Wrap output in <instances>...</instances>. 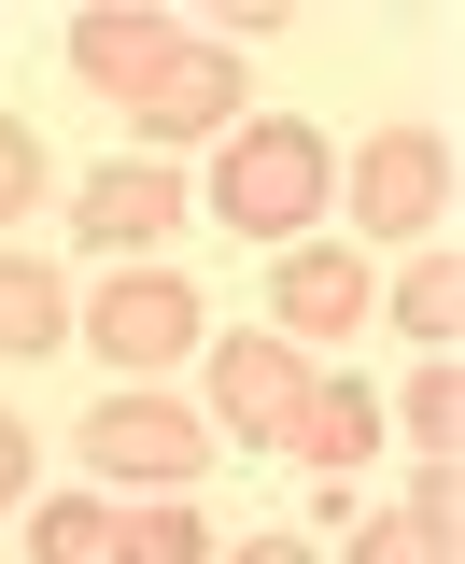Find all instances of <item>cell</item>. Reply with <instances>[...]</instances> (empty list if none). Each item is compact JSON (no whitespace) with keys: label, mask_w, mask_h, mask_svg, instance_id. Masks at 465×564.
Returning a JSON list of instances; mask_svg holds the SVG:
<instances>
[{"label":"cell","mask_w":465,"mask_h":564,"mask_svg":"<svg viewBox=\"0 0 465 564\" xmlns=\"http://www.w3.org/2000/svg\"><path fill=\"white\" fill-rule=\"evenodd\" d=\"M57 57H71V85H99V99L141 128V155H170V170L255 113L240 57H226L212 29H184V14H71Z\"/></svg>","instance_id":"6da1fadb"},{"label":"cell","mask_w":465,"mask_h":564,"mask_svg":"<svg viewBox=\"0 0 465 564\" xmlns=\"http://www.w3.org/2000/svg\"><path fill=\"white\" fill-rule=\"evenodd\" d=\"M325 184H338V155H325L311 113H240V128L212 141V226H240L268 254H296L325 226Z\"/></svg>","instance_id":"7a4b0ae2"},{"label":"cell","mask_w":465,"mask_h":564,"mask_svg":"<svg viewBox=\"0 0 465 564\" xmlns=\"http://www.w3.org/2000/svg\"><path fill=\"white\" fill-rule=\"evenodd\" d=\"M85 466H99V494H198L212 480V410L128 381V395L85 410Z\"/></svg>","instance_id":"3957f363"},{"label":"cell","mask_w":465,"mask_h":564,"mask_svg":"<svg viewBox=\"0 0 465 564\" xmlns=\"http://www.w3.org/2000/svg\"><path fill=\"white\" fill-rule=\"evenodd\" d=\"M71 339H99V367H128V381H155V367H184V352H212V296L184 269H99V296L71 311Z\"/></svg>","instance_id":"277c9868"},{"label":"cell","mask_w":465,"mask_h":564,"mask_svg":"<svg viewBox=\"0 0 465 564\" xmlns=\"http://www.w3.org/2000/svg\"><path fill=\"white\" fill-rule=\"evenodd\" d=\"M338 198H353V226H367V240H396V254L452 240V141H437V128L353 141V155H338Z\"/></svg>","instance_id":"5b68a950"},{"label":"cell","mask_w":465,"mask_h":564,"mask_svg":"<svg viewBox=\"0 0 465 564\" xmlns=\"http://www.w3.org/2000/svg\"><path fill=\"white\" fill-rule=\"evenodd\" d=\"M184 226H198V184L170 155H113V170L71 184V240L113 254V269H155V240H184Z\"/></svg>","instance_id":"8992f818"},{"label":"cell","mask_w":465,"mask_h":564,"mask_svg":"<svg viewBox=\"0 0 465 564\" xmlns=\"http://www.w3.org/2000/svg\"><path fill=\"white\" fill-rule=\"evenodd\" d=\"M381 311V269L353 254V240H296V254H268V339H296L325 367V339H353Z\"/></svg>","instance_id":"52a82bcc"},{"label":"cell","mask_w":465,"mask_h":564,"mask_svg":"<svg viewBox=\"0 0 465 564\" xmlns=\"http://www.w3.org/2000/svg\"><path fill=\"white\" fill-rule=\"evenodd\" d=\"M311 381H325V367L296 339H226V325H212V423H226L240 452H282V423H296Z\"/></svg>","instance_id":"ba28073f"},{"label":"cell","mask_w":465,"mask_h":564,"mask_svg":"<svg viewBox=\"0 0 465 564\" xmlns=\"http://www.w3.org/2000/svg\"><path fill=\"white\" fill-rule=\"evenodd\" d=\"M367 437H381V395H367V381H311L296 423H282V452H296L311 480H353V466H367Z\"/></svg>","instance_id":"9c48e42d"},{"label":"cell","mask_w":465,"mask_h":564,"mask_svg":"<svg viewBox=\"0 0 465 564\" xmlns=\"http://www.w3.org/2000/svg\"><path fill=\"white\" fill-rule=\"evenodd\" d=\"M43 352H71V282L0 240V367H43Z\"/></svg>","instance_id":"30bf717a"},{"label":"cell","mask_w":465,"mask_h":564,"mask_svg":"<svg viewBox=\"0 0 465 564\" xmlns=\"http://www.w3.org/2000/svg\"><path fill=\"white\" fill-rule=\"evenodd\" d=\"M381 311H396L423 352H452V325H465V254H452V240H423V254L381 282Z\"/></svg>","instance_id":"8fae6325"},{"label":"cell","mask_w":465,"mask_h":564,"mask_svg":"<svg viewBox=\"0 0 465 564\" xmlns=\"http://www.w3.org/2000/svg\"><path fill=\"white\" fill-rule=\"evenodd\" d=\"M113 564H212L198 494H128V508H113Z\"/></svg>","instance_id":"7c38bea8"},{"label":"cell","mask_w":465,"mask_h":564,"mask_svg":"<svg viewBox=\"0 0 465 564\" xmlns=\"http://www.w3.org/2000/svg\"><path fill=\"white\" fill-rule=\"evenodd\" d=\"M29 564H113V494H29Z\"/></svg>","instance_id":"4fadbf2b"},{"label":"cell","mask_w":465,"mask_h":564,"mask_svg":"<svg viewBox=\"0 0 465 564\" xmlns=\"http://www.w3.org/2000/svg\"><path fill=\"white\" fill-rule=\"evenodd\" d=\"M396 423L423 437V466H452V452H465V381H452V352H423V367H409Z\"/></svg>","instance_id":"5bb4252c"},{"label":"cell","mask_w":465,"mask_h":564,"mask_svg":"<svg viewBox=\"0 0 465 564\" xmlns=\"http://www.w3.org/2000/svg\"><path fill=\"white\" fill-rule=\"evenodd\" d=\"M338 564H465V536H437L423 508H381V522H353V551Z\"/></svg>","instance_id":"9a60e30c"},{"label":"cell","mask_w":465,"mask_h":564,"mask_svg":"<svg viewBox=\"0 0 465 564\" xmlns=\"http://www.w3.org/2000/svg\"><path fill=\"white\" fill-rule=\"evenodd\" d=\"M43 184H57V170H43V128H29V113H0V226H29Z\"/></svg>","instance_id":"2e32d148"},{"label":"cell","mask_w":465,"mask_h":564,"mask_svg":"<svg viewBox=\"0 0 465 564\" xmlns=\"http://www.w3.org/2000/svg\"><path fill=\"white\" fill-rule=\"evenodd\" d=\"M29 452H43V437H29V423L0 410V508H29Z\"/></svg>","instance_id":"e0dca14e"},{"label":"cell","mask_w":465,"mask_h":564,"mask_svg":"<svg viewBox=\"0 0 465 564\" xmlns=\"http://www.w3.org/2000/svg\"><path fill=\"white\" fill-rule=\"evenodd\" d=\"M226 564H311V536H240Z\"/></svg>","instance_id":"ac0fdd59"}]
</instances>
